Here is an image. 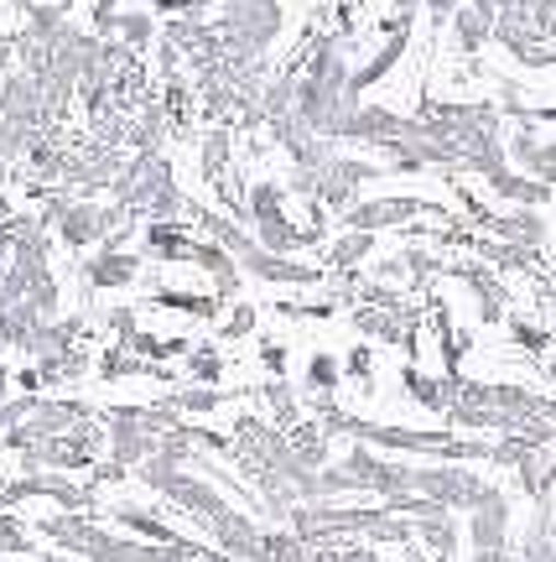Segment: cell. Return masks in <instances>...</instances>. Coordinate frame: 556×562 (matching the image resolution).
<instances>
[{
    "mask_svg": "<svg viewBox=\"0 0 556 562\" xmlns=\"http://www.w3.org/2000/svg\"><path fill=\"white\" fill-rule=\"evenodd\" d=\"M552 562H556V526H552Z\"/></svg>",
    "mask_w": 556,
    "mask_h": 562,
    "instance_id": "42",
    "label": "cell"
},
{
    "mask_svg": "<svg viewBox=\"0 0 556 562\" xmlns=\"http://www.w3.org/2000/svg\"><path fill=\"white\" fill-rule=\"evenodd\" d=\"M0 490H5V474H0Z\"/></svg>",
    "mask_w": 556,
    "mask_h": 562,
    "instance_id": "44",
    "label": "cell"
},
{
    "mask_svg": "<svg viewBox=\"0 0 556 562\" xmlns=\"http://www.w3.org/2000/svg\"><path fill=\"white\" fill-rule=\"evenodd\" d=\"M100 516H110L115 521V531H131V537H140V542H161V547H178L188 531H178L172 521H161V510H151V505H136V501H120V505H104Z\"/></svg>",
    "mask_w": 556,
    "mask_h": 562,
    "instance_id": "15",
    "label": "cell"
},
{
    "mask_svg": "<svg viewBox=\"0 0 556 562\" xmlns=\"http://www.w3.org/2000/svg\"><path fill=\"white\" fill-rule=\"evenodd\" d=\"M286 438H292V453H297L307 469H328V438H333V432H328L318 417H302Z\"/></svg>",
    "mask_w": 556,
    "mask_h": 562,
    "instance_id": "29",
    "label": "cell"
},
{
    "mask_svg": "<svg viewBox=\"0 0 556 562\" xmlns=\"http://www.w3.org/2000/svg\"><path fill=\"white\" fill-rule=\"evenodd\" d=\"M167 188H178V172H172V161L161 157V151H136V157L120 167L115 188H110V199L125 203L136 220H146V209L167 193Z\"/></svg>",
    "mask_w": 556,
    "mask_h": 562,
    "instance_id": "5",
    "label": "cell"
},
{
    "mask_svg": "<svg viewBox=\"0 0 556 562\" xmlns=\"http://www.w3.org/2000/svg\"><path fill=\"white\" fill-rule=\"evenodd\" d=\"M229 157H235V125H208L198 140V172L214 182L219 199H229V178H224Z\"/></svg>",
    "mask_w": 556,
    "mask_h": 562,
    "instance_id": "19",
    "label": "cell"
},
{
    "mask_svg": "<svg viewBox=\"0 0 556 562\" xmlns=\"http://www.w3.org/2000/svg\"><path fill=\"white\" fill-rule=\"evenodd\" d=\"M256 323H260V307L256 302H229V313L219 318V339H250L256 334Z\"/></svg>",
    "mask_w": 556,
    "mask_h": 562,
    "instance_id": "34",
    "label": "cell"
},
{
    "mask_svg": "<svg viewBox=\"0 0 556 562\" xmlns=\"http://www.w3.org/2000/svg\"><path fill=\"white\" fill-rule=\"evenodd\" d=\"M447 277L463 281V286L474 292L478 323H504V318H510V286L495 277V266H484L478 256H468V261H453V266H447Z\"/></svg>",
    "mask_w": 556,
    "mask_h": 562,
    "instance_id": "12",
    "label": "cell"
},
{
    "mask_svg": "<svg viewBox=\"0 0 556 562\" xmlns=\"http://www.w3.org/2000/svg\"><path fill=\"white\" fill-rule=\"evenodd\" d=\"M510 161H515L520 172H531L536 182H552L556 188V140H546L536 125L510 131Z\"/></svg>",
    "mask_w": 556,
    "mask_h": 562,
    "instance_id": "18",
    "label": "cell"
},
{
    "mask_svg": "<svg viewBox=\"0 0 556 562\" xmlns=\"http://www.w3.org/2000/svg\"><path fill=\"white\" fill-rule=\"evenodd\" d=\"M406 121L411 115H400V110H390V104H375V100H364L354 110V121H349V131H343V140H354V146H385V140H396L406 136Z\"/></svg>",
    "mask_w": 556,
    "mask_h": 562,
    "instance_id": "16",
    "label": "cell"
},
{
    "mask_svg": "<svg viewBox=\"0 0 556 562\" xmlns=\"http://www.w3.org/2000/svg\"><path fill=\"white\" fill-rule=\"evenodd\" d=\"M406 47H411V32H390V37L379 42L370 58L354 63V89H359V94H370L375 83L390 79V74L400 68V58H406Z\"/></svg>",
    "mask_w": 556,
    "mask_h": 562,
    "instance_id": "20",
    "label": "cell"
},
{
    "mask_svg": "<svg viewBox=\"0 0 556 562\" xmlns=\"http://www.w3.org/2000/svg\"><path fill=\"white\" fill-rule=\"evenodd\" d=\"M417 220H453L442 203L432 199H411V193H390V199H359L354 209H343L338 214V224L343 229H370V235H379V229H411Z\"/></svg>",
    "mask_w": 556,
    "mask_h": 562,
    "instance_id": "3",
    "label": "cell"
},
{
    "mask_svg": "<svg viewBox=\"0 0 556 562\" xmlns=\"http://www.w3.org/2000/svg\"><path fill=\"white\" fill-rule=\"evenodd\" d=\"M307 396H333L338 385H343V360L328 355V349H313V360H307Z\"/></svg>",
    "mask_w": 556,
    "mask_h": 562,
    "instance_id": "32",
    "label": "cell"
},
{
    "mask_svg": "<svg viewBox=\"0 0 556 562\" xmlns=\"http://www.w3.org/2000/svg\"><path fill=\"white\" fill-rule=\"evenodd\" d=\"M552 297H556V266H552Z\"/></svg>",
    "mask_w": 556,
    "mask_h": 562,
    "instance_id": "43",
    "label": "cell"
},
{
    "mask_svg": "<svg viewBox=\"0 0 556 562\" xmlns=\"http://www.w3.org/2000/svg\"><path fill=\"white\" fill-rule=\"evenodd\" d=\"M281 26H286L281 0H224L214 11V32L224 42L229 68H265L271 47L281 42Z\"/></svg>",
    "mask_w": 556,
    "mask_h": 562,
    "instance_id": "1",
    "label": "cell"
},
{
    "mask_svg": "<svg viewBox=\"0 0 556 562\" xmlns=\"http://www.w3.org/2000/svg\"><path fill=\"white\" fill-rule=\"evenodd\" d=\"M484 188H489L499 203H510V209H546V203L556 199L552 182H536L531 172H520V167H499L495 178H484Z\"/></svg>",
    "mask_w": 556,
    "mask_h": 562,
    "instance_id": "17",
    "label": "cell"
},
{
    "mask_svg": "<svg viewBox=\"0 0 556 562\" xmlns=\"http://www.w3.org/2000/svg\"><path fill=\"white\" fill-rule=\"evenodd\" d=\"M463 5H468V0H427L421 11H427V21H432V32H447V21H453Z\"/></svg>",
    "mask_w": 556,
    "mask_h": 562,
    "instance_id": "37",
    "label": "cell"
},
{
    "mask_svg": "<svg viewBox=\"0 0 556 562\" xmlns=\"http://www.w3.org/2000/svg\"><path fill=\"white\" fill-rule=\"evenodd\" d=\"M239 396H250V391H219V385H172L167 391V402L178 406L182 417H208V412H219V406L239 402Z\"/></svg>",
    "mask_w": 556,
    "mask_h": 562,
    "instance_id": "26",
    "label": "cell"
},
{
    "mask_svg": "<svg viewBox=\"0 0 556 562\" xmlns=\"http://www.w3.org/2000/svg\"><path fill=\"white\" fill-rule=\"evenodd\" d=\"M239 271L265 281V286H328V266H307V261H297V256H276V250H265V245L245 250V256H239Z\"/></svg>",
    "mask_w": 556,
    "mask_h": 562,
    "instance_id": "9",
    "label": "cell"
},
{
    "mask_svg": "<svg viewBox=\"0 0 556 562\" xmlns=\"http://www.w3.org/2000/svg\"><path fill=\"white\" fill-rule=\"evenodd\" d=\"M338 469L349 474L354 495H359V490H364V495H379V501L411 495V463L385 459V453H379V448H370V442H354V448L338 459Z\"/></svg>",
    "mask_w": 556,
    "mask_h": 562,
    "instance_id": "6",
    "label": "cell"
},
{
    "mask_svg": "<svg viewBox=\"0 0 556 562\" xmlns=\"http://www.w3.org/2000/svg\"><path fill=\"white\" fill-rule=\"evenodd\" d=\"M478 235H495V240H510V245H525V250H546L552 245V224L541 209H495Z\"/></svg>",
    "mask_w": 556,
    "mask_h": 562,
    "instance_id": "13",
    "label": "cell"
},
{
    "mask_svg": "<svg viewBox=\"0 0 556 562\" xmlns=\"http://www.w3.org/2000/svg\"><path fill=\"white\" fill-rule=\"evenodd\" d=\"M136 480L151 490V495H161V501L172 505V510H182L188 521L198 526H208L214 516H219L224 505H235V495L224 490V484H214V480H198V474H188L182 463H172V459H151V463H140L136 469Z\"/></svg>",
    "mask_w": 556,
    "mask_h": 562,
    "instance_id": "2",
    "label": "cell"
},
{
    "mask_svg": "<svg viewBox=\"0 0 556 562\" xmlns=\"http://www.w3.org/2000/svg\"><path fill=\"white\" fill-rule=\"evenodd\" d=\"M474 562H520L515 547H499V552H474Z\"/></svg>",
    "mask_w": 556,
    "mask_h": 562,
    "instance_id": "39",
    "label": "cell"
},
{
    "mask_svg": "<svg viewBox=\"0 0 556 562\" xmlns=\"http://www.w3.org/2000/svg\"><path fill=\"white\" fill-rule=\"evenodd\" d=\"M11 167H16V161H5V157H0V193H5V182H11Z\"/></svg>",
    "mask_w": 556,
    "mask_h": 562,
    "instance_id": "41",
    "label": "cell"
},
{
    "mask_svg": "<svg viewBox=\"0 0 556 562\" xmlns=\"http://www.w3.org/2000/svg\"><path fill=\"white\" fill-rule=\"evenodd\" d=\"M140 271H146V256L125 250V245H100V250L83 256V286L89 292H125L140 281Z\"/></svg>",
    "mask_w": 556,
    "mask_h": 562,
    "instance_id": "10",
    "label": "cell"
},
{
    "mask_svg": "<svg viewBox=\"0 0 556 562\" xmlns=\"http://www.w3.org/2000/svg\"><path fill=\"white\" fill-rule=\"evenodd\" d=\"M495 21H499V0H468L453 21H447V37H453V53L463 58H478L489 42H495Z\"/></svg>",
    "mask_w": 556,
    "mask_h": 562,
    "instance_id": "14",
    "label": "cell"
},
{
    "mask_svg": "<svg viewBox=\"0 0 556 562\" xmlns=\"http://www.w3.org/2000/svg\"><path fill=\"white\" fill-rule=\"evenodd\" d=\"M385 172H390L385 161H364V157H343V151H338L318 172V203L328 214H343V209L359 203V188H364V182H379Z\"/></svg>",
    "mask_w": 556,
    "mask_h": 562,
    "instance_id": "8",
    "label": "cell"
},
{
    "mask_svg": "<svg viewBox=\"0 0 556 562\" xmlns=\"http://www.w3.org/2000/svg\"><path fill=\"white\" fill-rule=\"evenodd\" d=\"M375 240H379V235H370V229H343L338 240L322 245V266H328L333 277H343V271H359V266L375 256Z\"/></svg>",
    "mask_w": 556,
    "mask_h": 562,
    "instance_id": "22",
    "label": "cell"
},
{
    "mask_svg": "<svg viewBox=\"0 0 556 562\" xmlns=\"http://www.w3.org/2000/svg\"><path fill=\"white\" fill-rule=\"evenodd\" d=\"M343 375H349V381H359V385L375 381V355H370V344H359L354 355L343 360Z\"/></svg>",
    "mask_w": 556,
    "mask_h": 562,
    "instance_id": "36",
    "label": "cell"
},
{
    "mask_svg": "<svg viewBox=\"0 0 556 562\" xmlns=\"http://www.w3.org/2000/svg\"><path fill=\"white\" fill-rule=\"evenodd\" d=\"M260 364L271 370V375H286V344H260Z\"/></svg>",
    "mask_w": 556,
    "mask_h": 562,
    "instance_id": "38",
    "label": "cell"
},
{
    "mask_svg": "<svg viewBox=\"0 0 556 562\" xmlns=\"http://www.w3.org/2000/svg\"><path fill=\"white\" fill-rule=\"evenodd\" d=\"M115 42H125V47H136L140 58L151 53L161 42V21L146 11V5H125V11H115V32H110Z\"/></svg>",
    "mask_w": 556,
    "mask_h": 562,
    "instance_id": "25",
    "label": "cell"
},
{
    "mask_svg": "<svg viewBox=\"0 0 556 562\" xmlns=\"http://www.w3.org/2000/svg\"><path fill=\"white\" fill-rule=\"evenodd\" d=\"M499 11H515V16H525L536 32L556 37V0H499Z\"/></svg>",
    "mask_w": 556,
    "mask_h": 562,
    "instance_id": "33",
    "label": "cell"
},
{
    "mask_svg": "<svg viewBox=\"0 0 556 562\" xmlns=\"http://www.w3.org/2000/svg\"><path fill=\"white\" fill-rule=\"evenodd\" d=\"M26 501H53L58 510H94V484H73L58 469H42V474H16L0 490V510H16Z\"/></svg>",
    "mask_w": 556,
    "mask_h": 562,
    "instance_id": "7",
    "label": "cell"
},
{
    "mask_svg": "<svg viewBox=\"0 0 556 562\" xmlns=\"http://www.w3.org/2000/svg\"><path fill=\"white\" fill-rule=\"evenodd\" d=\"M515 480L536 505H552V495H556V448H531V453L520 459Z\"/></svg>",
    "mask_w": 556,
    "mask_h": 562,
    "instance_id": "23",
    "label": "cell"
},
{
    "mask_svg": "<svg viewBox=\"0 0 556 562\" xmlns=\"http://www.w3.org/2000/svg\"><path fill=\"white\" fill-rule=\"evenodd\" d=\"M256 396L265 402V417L276 422L281 432H292L302 422V402H297V385L286 381V375H271L265 385H256Z\"/></svg>",
    "mask_w": 556,
    "mask_h": 562,
    "instance_id": "28",
    "label": "cell"
},
{
    "mask_svg": "<svg viewBox=\"0 0 556 562\" xmlns=\"http://www.w3.org/2000/svg\"><path fill=\"white\" fill-rule=\"evenodd\" d=\"M151 307H167V313H182V318L214 323L224 313V297H214V292H182V286H151Z\"/></svg>",
    "mask_w": 556,
    "mask_h": 562,
    "instance_id": "24",
    "label": "cell"
},
{
    "mask_svg": "<svg viewBox=\"0 0 556 562\" xmlns=\"http://www.w3.org/2000/svg\"><path fill=\"white\" fill-rule=\"evenodd\" d=\"M510 531H515V505L499 484H489V495L468 510V542L474 552H499V547H510Z\"/></svg>",
    "mask_w": 556,
    "mask_h": 562,
    "instance_id": "11",
    "label": "cell"
},
{
    "mask_svg": "<svg viewBox=\"0 0 556 562\" xmlns=\"http://www.w3.org/2000/svg\"><path fill=\"white\" fill-rule=\"evenodd\" d=\"M5 5H11V11H16V16L26 21V16H32V5H37V0H5Z\"/></svg>",
    "mask_w": 556,
    "mask_h": 562,
    "instance_id": "40",
    "label": "cell"
},
{
    "mask_svg": "<svg viewBox=\"0 0 556 562\" xmlns=\"http://www.w3.org/2000/svg\"><path fill=\"white\" fill-rule=\"evenodd\" d=\"M411 526H417V542L427 547L432 558H438V562H453L457 537H463V531H457V516H453V510H432V516H417Z\"/></svg>",
    "mask_w": 556,
    "mask_h": 562,
    "instance_id": "27",
    "label": "cell"
},
{
    "mask_svg": "<svg viewBox=\"0 0 556 562\" xmlns=\"http://www.w3.org/2000/svg\"><path fill=\"white\" fill-rule=\"evenodd\" d=\"M510 334H515V344L520 349H531V355H541V349H546V344H552V334H546V328H541V323H531V318H520V313H510Z\"/></svg>",
    "mask_w": 556,
    "mask_h": 562,
    "instance_id": "35",
    "label": "cell"
},
{
    "mask_svg": "<svg viewBox=\"0 0 556 562\" xmlns=\"http://www.w3.org/2000/svg\"><path fill=\"white\" fill-rule=\"evenodd\" d=\"M411 495H427L447 510H474L489 495V480L468 463H411Z\"/></svg>",
    "mask_w": 556,
    "mask_h": 562,
    "instance_id": "4",
    "label": "cell"
},
{
    "mask_svg": "<svg viewBox=\"0 0 556 562\" xmlns=\"http://www.w3.org/2000/svg\"><path fill=\"white\" fill-rule=\"evenodd\" d=\"M42 375V391H58V385H73L79 375H89V349H68V355H47V360H32Z\"/></svg>",
    "mask_w": 556,
    "mask_h": 562,
    "instance_id": "30",
    "label": "cell"
},
{
    "mask_svg": "<svg viewBox=\"0 0 556 562\" xmlns=\"http://www.w3.org/2000/svg\"><path fill=\"white\" fill-rule=\"evenodd\" d=\"M400 391H406L421 412H432V417H447V406H453V381H447V375H427L421 364H406V370H400Z\"/></svg>",
    "mask_w": 556,
    "mask_h": 562,
    "instance_id": "21",
    "label": "cell"
},
{
    "mask_svg": "<svg viewBox=\"0 0 556 562\" xmlns=\"http://www.w3.org/2000/svg\"><path fill=\"white\" fill-rule=\"evenodd\" d=\"M182 381L188 385H219L224 381V349L219 344H193V355L182 360Z\"/></svg>",
    "mask_w": 556,
    "mask_h": 562,
    "instance_id": "31",
    "label": "cell"
}]
</instances>
